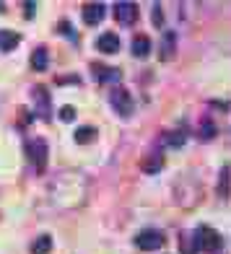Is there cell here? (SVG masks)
I'll list each match as a JSON object with an SVG mask.
<instances>
[{
  "instance_id": "6da1fadb",
  "label": "cell",
  "mask_w": 231,
  "mask_h": 254,
  "mask_svg": "<svg viewBox=\"0 0 231 254\" xmlns=\"http://www.w3.org/2000/svg\"><path fill=\"white\" fill-rule=\"evenodd\" d=\"M195 236H198V249H200V252L216 254L218 249L224 247V239H221V234H218L216 228H211V226H200L198 231H195Z\"/></svg>"
},
{
  "instance_id": "7a4b0ae2",
  "label": "cell",
  "mask_w": 231,
  "mask_h": 254,
  "mask_svg": "<svg viewBox=\"0 0 231 254\" xmlns=\"http://www.w3.org/2000/svg\"><path fill=\"white\" fill-rule=\"evenodd\" d=\"M135 247L141 252H156L158 247H164V234L156 228H143L141 234L135 236Z\"/></svg>"
},
{
  "instance_id": "3957f363",
  "label": "cell",
  "mask_w": 231,
  "mask_h": 254,
  "mask_svg": "<svg viewBox=\"0 0 231 254\" xmlns=\"http://www.w3.org/2000/svg\"><path fill=\"white\" fill-rule=\"evenodd\" d=\"M109 101H112V107L117 109V114H122V117H130L133 109H135V101H133V96L125 88H112Z\"/></svg>"
},
{
  "instance_id": "277c9868",
  "label": "cell",
  "mask_w": 231,
  "mask_h": 254,
  "mask_svg": "<svg viewBox=\"0 0 231 254\" xmlns=\"http://www.w3.org/2000/svg\"><path fill=\"white\" fill-rule=\"evenodd\" d=\"M26 153H29V161L37 166V171H44V166H47V156H50L47 143L44 140H31V143H26Z\"/></svg>"
},
{
  "instance_id": "5b68a950",
  "label": "cell",
  "mask_w": 231,
  "mask_h": 254,
  "mask_svg": "<svg viewBox=\"0 0 231 254\" xmlns=\"http://www.w3.org/2000/svg\"><path fill=\"white\" fill-rule=\"evenodd\" d=\"M114 18L122 26H133L138 21V5L135 3H114Z\"/></svg>"
},
{
  "instance_id": "8992f818",
  "label": "cell",
  "mask_w": 231,
  "mask_h": 254,
  "mask_svg": "<svg viewBox=\"0 0 231 254\" xmlns=\"http://www.w3.org/2000/svg\"><path fill=\"white\" fill-rule=\"evenodd\" d=\"M96 50L104 52V55H114L120 50V37L114 31H104L101 37L96 39Z\"/></svg>"
},
{
  "instance_id": "52a82bcc",
  "label": "cell",
  "mask_w": 231,
  "mask_h": 254,
  "mask_svg": "<svg viewBox=\"0 0 231 254\" xmlns=\"http://www.w3.org/2000/svg\"><path fill=\"white\" fill-rule=\"evenodd\" d=\"M34 99H37V112L42 114L44 120H50V94L44 86H37L34 88Z\"/></svg>"
},
{
  "instance_id": "ba28073f",
  "label": "cell",
  "mask_w": 231,
  "mask_h": 254,
  "mask_svg": "<svg viewBox=\"0 0 231 254\" xmlns=\"http://www.w3.org/2000/svg\"><path fill=\"white\" fill-rule=\"evenodd\" d=\"M104 10H107V8H104L101 3H94V5H86V8H83V21H86L88 26H94V24H99V21L104 18Z\"/></svg>"
},
{
  "instance_id": "9c48e42d",
  "label": "cell",
  "mask_w": 231,
  "mask_h": 254,
  "mask_svg": "<svg viewBox=\"0 0 231 254\" xmlns=\"http://www.w3.org/2000/svg\"><path fill=\"white\" fill-rule=\"evenodd\" d=\"M18 42H21V37H18L16 31L0 29V50H3V52H10V50H16V47H18Z\"/></svg>"
},
{
  "instance_id": "30bf717a",
  "label": "cell",
  "mask_w": 231,
  "mask_h": 254,
  "mask_svg": "<svg viewBox=\"0 0 231 254\" xmlns=\"http://www.w3.org/2000/svg\"><path fill=\"white\" fill-rule=\"evenodd\" d=\"M47 65H50V55H47V50H44V47H39V50L31 52V67H34L37 73L47 70Z\"/></svg>"
},
{
  "instance_id": "8fae6325",
  "label": "cell",
  "mask_w": 231,
  "mask_h": 254,
  "mask_svg": "<svg viewBox=\"0 0 231 254\" xmlns=\"http://www.w3.org/2000/svg\"><path fill=\"white\" fill-rule=\"evenodd\" d=\"M52 252V236L50 234H42L34 239V244H31V254H50Z\"/></svg>"
},
{
  "instance_id": "7c38bea8",
  "label": "cell",
  "mask_w": 231,
  "mask_h": 254,
  "mask_svg": "<svg viewBox=\"0 0 231 254\" xmlns=\"http://www.w3.org/2000/svg\"><path fill=\"white\" fill-rule=\"evenodd\" d=\"M174 44H177V34L174 31H164V39H161V57L169 60L174 55Z\"/></svg>"
},
{
  "instance_id": "4fadbf2b",
  "label": "cell",
  "mask_w": 231,
  "mask_h": 254,
  "mask_svg": "<svg viewBox=\"0 0 231 254\" xmlns=\"http://www.w3.org/2000/svg\"><path fill=\"white\" fill-rule=\"evenodd\" d=\"M148 52H151V39L143 37V34H141V37H135L133 39V55L135 57H146Z\"/></svg>"
},
{
  "instance_id": "5bb4252c",
  "label": "cell",
  "mask_w": 231,
  "mask_h": 254,
  "mask_svg": "<svg viewBox=\"0 0 231 254\" xmlns=\"http://www.w3.org/2000/svg\"><path fill=\"white\" fill-rule=\"evenodd\" d=\"M94 70H99V80H101V83H117V80H120V70H114V67L94 65Z\"/></svg>"
},
{
  "instance_id": "9a60e30c",
  "label": "cell",
  "mask_w": 231,
  "mask_h": 254,
  "mask_svg": "<svg viewBox=\"0 0 231 254\" xmlns=\"http://www.w3.org/2000/svg\"><path fill=\"white\" fill-rule=\"evenodd\" d=\"M182 254H198V236H195V231H192V234H184V239H182Z\"/></svg>"
},
{
  "instance_id": "2e32d148",
  "label": "cell",
  "mask_w": 231,
  "mask_h": 254,
  "mask_svg": "<svg viewBox=\"0 0 231 254\" xmlns=\"http://www.w3.org/2000/svg\"><path fill=\"white\" fill-rule=\"evenodd\" d=\"M161 166H164V158H161L158 153L143 161V171H146V174H156V171H161Z\"/></svg>"
},
{
  "instance_id": "e0dca14e",
  "label": "cell",
  "mask_w": 231,
  "mask_h": 254,
  "mask_svg": "<svg viewBox=\"0 0 231 254\" xmlns=\"http://www.w3.org/2000/svg\"><path fill=\"white\" fill-rule=\"evenodd\" d=\"M94 137H96V130H94V127H78V130H76V143H80V145L91 143Z\"/></svg>"
},
{
  "instance_id": "ac0fdd59",
  "label": "cell",
  "mask_w": 231,
  "mask_h": 254,
  "mask_svg": "<svg viewBox=\"0 0 231 254\" xmlns=\"http://www.w3.org/2000/svg\"><path fill=\"white\" fill-rule=\"evenodd\" d=\"M218 197L229 200V166L221 169V177H218Z\"/></svg>"
},
{
  "instance_id": "d6986e66",
  "label": "cell",
  "mask_w": 231,
  "mask_h": 254,
  "mask_svg": "<svg viewBox=\"0 0 231 254\" xmlns=\"http://www.w3.org/2000/svg\"><path fill=\"white\" fill-rule=\"evenodd\" d=\"M166 145H171V148H179V145H184V132H182V130H177V132H169V135H166Z\"/></svg>"
},
{
  "instance_id": "ffe728a7",
  "label": "cell",
  "mask_w": 231,
  "mask_h": 254,
  "mask_svg": "<svg viewBox=\"0 0 231 254\" xmlns=\"http://www.w3.org/2000/svg\"><path fill=\"white\" fill-rule=\"evenodd\" d=\"M60 120H63V122L76 120V107H63V109H60Z\"/></svg>"
},
{
  "instance_id": "44dd1931",
  "label": "cell",
  "mask_w": 231,
  "mask_h": 254,
  "mask_svg": "<svg viewBox=\"0 0 231 254\" xmlns=\"http://www.w3.org/2000/svg\"><path fill=\"white\" fill-rule=\"evenodd\" d=\"M60 31L65 34V37H73L76 39V29L71 26V21H60Z\"/></svg>"
},
{
  "instance_id": "7402d4cb",
  "label": "cell",
  "mask_w": 231,
  "mask_h": 254,
  "mask_svg": "<svg viewBox=\"0 0 231 254\" xmlns=\"http://www.w3.org/2000/svg\"><path fill=\"white\" fill-rule=\"evenodd\" d=\"M213 135H216V127H213V122H203V137H205V140H211Z\"/></svg>"
},
{
  "instance_id": "603a6c76",
  "label": "cell",
  "mask_w": 231,
  "mask_h": 254,
  "mask_svg": "<svg viewBox=\"0 0 231 254\" xmlns=\"http://www.w3.org/2000/svg\"><path fill=\"white\" fill-rule=\"evenodd\" d=\"M154 24L164 26V13H161V5H154Z\"/></svg>"
},
{
  "instance_id": "cb8c5ba5",
  "label": "cell",
  "mask_w": 231,
  "mask_h": 254,
  "mask_svg": "<svg viewBox=\"0 0 231 254\" xmlns=\"http://www.w3.org/2000/svg\"><path fill=\"white\" fill-rule=\"evenodd\" d=\"M24 8H26V18H34V10H37V5H34V3H24Z\"/></svg>"
}]
</instances>
